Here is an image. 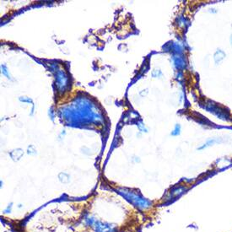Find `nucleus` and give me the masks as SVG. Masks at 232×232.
I'll list each match as a JSON object with an SVG mask.
<instances>
[{
    "label": "nucleus",
    "mask_w": 232,
    "mask_h": 232,
    "mask_svg": "<svg viewBox=\"0 0 232 232\" xmlns=\"http://www.w3.org/2000/svg\"><path fill=\"white\" fill-rule=\"evenodd\" d=\"M186 190H187L186 187H178V188L173 190L172 192H171V194H172V196L174 197H177L182 195Z\"/></svg>",
    "instance_id": "5"
},
{
    "label": "nucleus",
    "mask_w": 232,
    "mask_h": 232,
    "mask_svg": "<svg viewBox=\"0 0 232 232\" xmlns=\"http://www.w3.org/2000/svg\"><path fill=\"white\" fill-rule=\"evenodd\" d=\"M226 53H225L223 50H221V49H218L214 54V60L215 64H216V65L220 64V63L224 61V59L226 58Z\"/></svg>",
    "instance_id": "4"
},
{
    "label": "nucleus",
    "mask_w": 232,
    "mask_h": 232,
    "mask_svg": "<svg viewBox=\"0 0 232 232\" xmlns=\"http://www.w3.org/2000/svg\"><path fill=\"white\" fill-rule=\"evenodd\" d=\"M88 226H91L95 232H117V227L109 223H103L95 220L93 217H89L85 220Z\"/></svg>",
    "instance_id": "2"
},
{
    "label": "nucleus",
    "mask_w": 232,
    "mask_h": 232,
    "mask_svg": "<svg viewBox=\"0 0 232 232\" xmlns=\"http://www.w3.org/2000/svg\"><path fill=\"white\" fill-rule=\"evenodd\" d=\"M231 46H232V36H231Z\"/></svg>",
    "instance_id": "7"
},
{
    "label": "nucleus",
    "mask_w": 232,
    "mask_h": 232,
    "mask_svg": "<svg viewBox=\"0 0 232 232\" xmlns=\"http://www.w3.org/2000/svg\"><path fill=\"white\" fill-rule=\"evenodd\" d=\"M180 133H181V126L179 124H177L175 126L173 131H171V136H178V135H180Z\"/></svg>",
    "instance_id": "6"
},
{
    "label": "nucleus",
    "mask_w": 232,
    "mask_h": 232,
    "mask_svg": "<svg viewBox=\"0 0 232 232\" xmlns=\"http://www.w3.org/2000/svg\"><path fill=\"white\" fill-rule=\"evenodd\" d=\"M221 142H222L221 138H212L208 139V140H207L205 143H203V144H202L200 147H198L197 149H198V150H202V149L209 148V147L213 146V145H214V144H216V143H221Z\"/></svg>",
    "instance_id": "3"
},
{
    "label": "nucleus",
    "mask_w": 232,
    "mask_h": 232,
    "mask_svg": "<svg viewBox=\"0 0 232 232\" xmlns=\"http://www.w3.org/2000/svg\"><path fill=\"white\" fill-rule=\"evenodd\" d=\"M123 196L133 204L135 207L141 209V210H146L152 206V202L149 199L143 197L142 195L133 192H125L123 193Z\"/></svg>",
    "instance_id": "1"
}]
</instances>
